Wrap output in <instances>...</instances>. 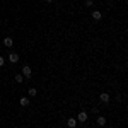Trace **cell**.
I'll return each instance as SVG.
<instances>
[{
    "instance_id": "6da1fadb",
    "label": "cell",
    "mask_w": 128,
    "mask_h": 128,
    "mask_svg": "<svg viewBox=\"0 0 128 128\" xmlns=\"http://www.w3.org/2000/svg\"><path fill=\"white\" fill-rule=\"evenodd\" d=\"M20 75H22L24 79H29L31 75H32V70H31L29 65H24V67H22V74H20Z\"/></svg>"
},
{
    "instance_id": "7a4b0ae2",
    "label": "cell",
    "mask_w": 128,
    "mask_h": 128,
    "mask_svg": "<svg viewBox=\"0 0 128 128\" xmlns=\"http://www.w3.org/2000/svg\"><path fill=\"white\" fill-rule=\"evenodd\" d=\"M87 118H89V116H87V113H86V111H80V113H79V116H77L75 120H77V121H80V123H86V121H87Z\"/></svg>"
},
{
    "instance_id": "3957f363",
    "label": "cell",
    "mask_w": 128,
    "mask_h": 128,
    "mask_svg": "<svg viewBox=\"0 0 128 128\" xmlns=\"http://www.w3.org/2000/svg\"><path fill=\"white\" fill-rule=\"evenodd\" d=\"M99 99H101V102H104V104H108L109 101H111V96H109L108 92H102V94L99 96Z\"/></svg>"
},
{
    "instance_id": "277c9868",
    "label": "cell",
    "mask_w": 128,
    "mask_h": 128,
    "mask_svg": "<svg viewBox=\"0 0 128 128\" xmlns=\"http://www.w3.org/2000/svg\"><path fill=\"white\" fill-rule=\"evenodd\" d=\"M9 62L10 63H17L19 62V55L17 53H9Z\"/></svg>"
},
{
    "instance_id": "5b68a950",
    "label": "cell",
    "mask_w": 128,
    "mask_h": 128,
    "mask_svg": "<svg viewBox=\"0 0 128 128\" xmlns=\"http://www.w3.org/2000/svg\"><path fill=\"white\" fill-rule=\"evenodd\" d=\"M92 19L94 20H101L102 19V14H101L99 10H92Z\"/></svg>"
},
{
    "instance_id": "8992f818",
    "label": "cell",
    "mask_w": 128,
    "mask_h": 128,
    "mask_svg": "<svg viewBox=\"0 0 128 128\" xmlns=\"http://www.w3.org/2000/svg\"><path fill=\"white\" fill-rule=\"evenodd\" d=\"M67 125H68V128H75L77 126V120L75 118H68L67 120Z\"/></svg>"
},
{
    "instance_id": "52a82bcc",
    "label": "cell",
    "mask_w": 128,
    "mask_h": 128,
    "mask_svg": "<svg viewBox=\"0 0 128 128\" xmlns=\"http://www.w3.org/2000/svg\"><path fill=\"white\" fill-rule=\"evenodd\" d=\"M4 44H5L7 48H10V46L14 44V40H12V38H5V40H4Z\"/></svg>"
},
{
    "instance_id": "ba28073f",
    "label": "cell",
    "mask_w": 128,
    "mask_h": 128,
    "mask_svg": "<svg viewBox=\"0 0 128 128\" xmlns=\"http://www.w3.org/2000/svg\"><path fill=\"white\" fill-rule=\"evenodd\" d=\"M19 102H20V106H29V98H24V96H22Z\"/></svg>"
},
{
    "instance_id": "9c48e42d",
    "label": "cell",
    "mask_w": 128,
    "mask_h": 128,
    "mask_svg": "<svg viewBox=\"0 0 128 128\" xmlns=\"http://www.w3.org/2000/svg\"><path fill=\"white\" fill-rule=\"evenodd\" d=\"M28 94H29V98H36V94H38V90L34 87H31L29 90H28Z\"/></svg>"
},
{
    "instance_id": "30bf717a",
    "label": "cell",
    "mask_w": 128,
    "mask_h": 128,
    "mask_svg": "<svg viewBox=\"0 0 128 128\" xmlns=\"http://www.w3.org/2000/svg\"><path fill=\"white\" fill-rule=\"evenodd\" d=\"M98 125L99 126H104V125H106V118H104V116H99L98 118Z\"/></svg>"
},
{
    "instance_id": "8fae6325",
    "label": "cell",
    "mask_w": 128,
    "mask_h": 128,
    "mask_svg": "<svg viewBox=\"0 0 128 128\" xmlns=\"http://www.w3.org/2000/svg\"><path fill=\"white\" fill-rule=\"evenodd\" d=\"M22 80H24V77H22L20 74H17V75H16V82H17V84H22Z\"/></svg>"
},
{
    "instance_id": "7c38bea8",
    "label": "cell",
    "mask_w": 128,
    "mask_h": 128,
    "mask_svg": "<svg viewBox=\"0 0 128 128\" xmlns=\"http://www.w3.org/2000/svg\"><path fill=\"white\" fill-rule=\"evenodd\" d=\"M86 5H87V7H92V5H94V2H92V0H86Z\"/></svg>"
},
{
    "instance_id": "4fadbf2b",
    "label": "cell",
    "mask_w": 128,
    "mask_h": 128,
    "mask_svg": "<svg viewBox=\"0 0 128 128\" xmlns=\"http://www.w3.org/2000/svg\"><path fill=\"white\" fill-rule=\"evenodd\" d=\"M4 63H5V58H4V56H0V67H4Z\"/></svg>"
},
{
    "instance_id": "5bb4252c",
    "label": "cell",
    "mask_w": 128,
    "mask_h": 128,
    "mask_svg": "<svg viewBox=\"0 0 128 128\" xmlns=\"http://www.w3.org/2000/svg\"><path fill=\"white\" fill-rule=\"evenodd\" d=\"M46 2H53V0H46Z\"/></svg>"
}]
</instances>
